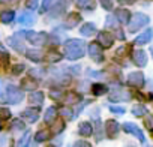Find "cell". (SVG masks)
I'll return each instance as SVG.
<instances>
[{"label":"cell","instance_id":"9","mask_svg":"<svg viewBox=\"0 0 153 147\" xmlns=\"http://www.w3.org/2000/svg\"><path fill=\"white\" fill-rule=\"evenodd\" d=\"M39 117V110L38 108H27L26 111L21 113V119L30 122V123H35Z\"/></svg>","mask_w":153,"mask_h":147},{"label":"cell","instance_id":"12","mask_svg":"<svg viewBox=\"0 0 153 147\" xmlns=\"http://www.w3.org/2000/svg\"><path fill=\"white\" fill-rule=\"evenodd\" d=\"M134 62H135L138 66H144V65H146L147 56H146L144 50H135V51H134Z\"/></svg>","mask_w":153,"mask_h":147},{"label":"cell","instance_id":"4","mask_svg":"<svg viewBox=\"0 0 153 147\" xmlns=\"http://www.w3.org/2000/svg\"><path fill=\"white\" fill-rule=\"evenodd\" d=\"M27 41L32 42L33 45H44L47 42V35L44 32H26Z\"/></svg>","mask_w":153,"mask_h":147},{"label":"cell","instance_id":"17","mask_svg":"<svg viewBox=\"0 0 153 147\" xmlns=\"http://www.w3.org/2000/svg\"><path fill=\"white\" fill-rule=\"evenodd\" d=\"M114 17L119 18L120 23H123V24H128V21H129V18H131V15H129V12H128L126 9H117V12H116Z\"/></svg>","mask_w":153,"mask_h":147},{"label":"cell","instance_id":"10","mask_svg":"<svg viewBox=\"0 0 153 147\" xmlns=\"http://www.w3.org/2000/svg\"><path fill=\"white\" fill-rule=\"evenodd\" d=\"M9 45L12 47V48H15L17 51H24L26 48H24V45H23V39H21V33H17V35H14L12 38H9Z\"/></svg>","mask_w":153,"mask_h":147},{"label":"cell","instance_id":"16","mask_svg":"<svg viewBox=\"0 0 153 147\" xmlns=\"http://www.w3.org/2000/svg\"><path fill=\"white\" fill-rule=\"evenodd\" d=\"M95 30H96L95 24H92V23H87V24L81 26V29H80V33H81L83 36H92V35L95 33Z\"/></svg>","mask_w":153,"mask_h":147},{"label":"cell","instance_id":"5","mask_svg":"<svg viewBox=\"0 0 153 147\" xmlns=\"http://www.w3.org/2000/svg\"><path fill=\"white\" fill-rule=\"evenodd\" d=\"M123 129H125V132H128V134H132L134 137H137L141 143H144L146 141V138H144V134H143V131L135 125V123H129V122H126V123H123Z\"/></svg>","mask_w":153,"mask_h":147},{"label":"cell","instance_id":"19","mask_svg":"<svg viewBox=\"0 0 153 147\" xmlns=\"http://www.w3.org/2000/svg\"><path fill=\"white\" fill-rule=\"evenodd\" d=\"M80 134L84 135V137L92 135V134H93V128H92V125H90L89 122H83V123L80 125Z\"/></svg>","mask_w":153,"mask_h":147},{"label":"cell","instance_id":"43","mask_svg":"<svg viewBox=\"0 0 153 147\" xmlns=\"http://www.w3.org/2000/svg\"><path fill=\"white\" fill-rule=\"evenodd\" d=\"M146 126H147L149 131H152V117H147L146 119Z\"/></svg>","mask_w":153,"mask_h":147},{"label":"cell","instance_id":"39","mask_svg":"<svg viewBox=\"0 0 153 147\" xmlns=\"http://www.w3.org/2000/svg\"><path fill=\"white\" fill-rule=\"evenodd\" d=\"M23 71H24V66H23V65H17V66H14V68H12V72L15 74V75H18V74H20V72H23Z\"/></svg>","mask_w":153,"mask_h":147},{"label":"cell","instance_id":"47","mask_svg":"<svg viewBox=\"0 0 153 147\" xmlns=\"http://www.w3.org/2000/svg\"><path fill=\"white\" fill-rule=\"evenodd\" d=\"M0 129H2V122H0Z\"/></svg>","mask_w":153,"mask_h":147},{"label":"cell","instance_id":"14","mask_svg":"<svg viewBox=\"0 0 153 147\" xmlns=\"http://www.w3.org/2000/svg\"><path fill=\"white\" fill-rule=\"evenodd\" d=\"M56 117H57V110L54 108V107H50L47 111H45V116H44V120H45V123H48V125H51L54 120H56Z\"/></svg>","mask_w":153,"mask_h":147},{"label":"cell","instance_id":"2","mask_svg":"<svg viewBox=\"0 0 153 147\" xmlns=\"http://www.w3.org/2000/svg\"><path fill=\"white\" fill-rule=\"evenodd\" d=\"M23 98H24V95H23V92L17 86H8L6 96L5 98H0V101L8 102V104H20L23 101Z\"/></svg>","mask_w":153,"mask_h":147},{"label":"cell","instance_id":"29","mask_svg":"<svg viewBox=\"0 0 153 147\" xmlns=\"http://www.w3.org/2000/svg\"><path fill=\"white\" fill-rule=\"evenodd\" d=\"M92 92H93V95H96V96H101L102 93H105V92H107V87H105L104 84H93V87H92Z\"/></svg>","mask_w":153,"mask_h":147},{"label":"cell","instance_id":"15","mask_svg":"<svg viewBox=\"0 0 153 147\" xmlns=\"http://www.w3.org/2000/svg\"><path fill=\"white\" fill-rule=\"evenodd\" d=\"M26 56H27L30 60H33V62H41L42 57H44V54H42L41 50H27V51H26Z\"/></svg>","mask_w":153,"mask_h":147},{"label":"cell","instance_id":"8","mask_svg":"<svg viewBox=\"0 0 153 147\" xmlns=\"http://www.w3.org/2000/svg\"><path fill=\"white\" fill-rule=\"evenodd\" d=\"M143 83H144V77H143L141 72H132V74H129V77H128V84L129 86L141 87Z\"/></svg>","mask_w":153,"mask_h":147},{"label":"cell","instance_id":"34","mask_svg":"<svg viewBox=\"0 0 153 147\" xmlns=\"http://www.w3.org/2000/svg\"><path fill=\"white\" fill-rule=\"evenodd\" d=\"M78 101H80V96L75 95V93H69L66 96V102L68 104H75V102H78Z\"/></svg>","mask_w":153,"mask_h":147},{"label":"cell","instance_id":"7","mask_svg":"<svg viewBox=\"0 0 153 147\" xmlns=\"http://www.w3.org/2000/svg\"><path fill=\"white\" fill-rule=\"evenodd\" d=\"M119 123L116 120H107L105 122V132L108 135V138H116L119 134Z\"/></svg>","mask_w":153,"mask_h":147},{"label":"cell","instance_id":"41","mask_svg":"<svg viewBox=\"0 0 153 147\" xmlns=\"http://www.w3.org/2000/svg\"><path fill=\"white\" fill-rule=\"evenodd\" d=\"M27 6H29L30 9H35V8L38 6V0H29V3H27Z\"/></svg>","mask_w":153,"mask_h":147},{"label":"cell","instance_id":"27","mask_svg":"<svg viewBox=\"0 0 153 147\" xmlns=\"http://www.w3.org/2000/svg\"><path fill=\"white\" fill-rule=\"evenodd\" d=\"M132 114L137 116V117H141V116L147 114V108H146L144 105H135V107L132 108Z\"/></svg>","mask_w":153,"mask_h":147},{"label":"cell","instance_id":"44","mask_svg":"<svg viewBox=\"0 0 153 147\" xmlns=\"http://www.w3.org/2000/svg\"><path fill=\"white\" fill-rule=\"evenodd\" d=\"M120 2H122V3H134L135 0H120Z\"/></svg>","mask_w":153,"mask_h":147},{"label":"cell","instance_id":"18","mask_svg":"<svg viewBox=\"0 0 153 147\" xmlns=\"http://www.w3.org/2000/svg\"><path fill=\"white\" fill-rule=\"evenodd\" d=\"M44 57H45V60H47V62H53V63H54V62H59V60L62 59V54H60V53H57L56 50H50Z\"/></svg>","mask_w":153,"mask_h":147},{"label":"cell","instance_id":"40","mask_svg":"<svg viewBox=\"0 0 153 147\" xmlns=\"http://www.w3.org/2000/svg\"><path fill=\"white\" fill-rule=\"evenodd\" d=\"M101 3H102V6L105 8V9H111L113 8V3H111V0H101Z\"/></svg>","mask_w":153,"mask_h":147},{"label":"cell","instance_id":"30","mask_svg":"<svg viewBox=\"0 0 153 147\" xmlns=\"http://www.w3.org/2000/svg\"><path fill=\"white\" fill-rule=\"evenodd\" d=\"M29 140H30V132H29V131H26V132H24V135H23V138L18 141L17 147H27V146H29Z\"/></svg>","mask_w":153,"mask_h":147},{"label":"cell","instance_id":"21","mask_svg":"<svg viewBox=\"0 0 153 147\" xmlns=\"http://www.w3.org/2000/svg\"><path fill=\"white\" fill-rule=\"evenodd\" d=\"M30 102L33 104V105H41L42 102H44V93L42 92H35V93H32L30 95Z\"/></svg>","mask_w":153,"mask_h":147},{"label":"cell","instance_id":"3","mask_svg":"<svg viewBox=\"0 0 153 147\" xmlns=\"http://www.w3.org/2000/svg\"><path fill=\"white\" fill-rule=\"evenodd\" d=\"M128 24H129V32L134 33L138 29H141L143 26H147L149 24V17L146 14H134V17L129 18Z\"/></svg>","mask_w":153,"mask_h":147},{"label":"cell","instance_id":"45","mask_svg":"<svg viewBox=\"0 0 153 147\" xmlns=\"http://www.w3.org/2000/svg\"><path fill=\"white\" fill-rule=\"evenodd\" d=\"M0 2H3V3H6V2H9V0H0Z\"/></svg>","mask_w":153,"mask_h":147},{"label":"cell","instance_id":"28","mask_svg":"<svg viewBox=\"0 0 153 147\" xmlns=\"http://www.w3.org/2000/svg\"><path fill=\"white\" fill-rule=\"evenodd\" d=\"M11 129L12 131H24V122L21 119H15L11 123Z\"/></svg>","mask_w":153,"mask_h":147},{"label":"cell","instance_id":"24","mask_svg":"<svg viewBox=\"0 0 153 147\" xmlns=\"http://www.w3.org/2000/svg\"><path fill=\"white\" fill-rule=\"evenodd\" d=\"M80 21H81V17L78 14H69V18H68L66 24H68V27H75Z\"/></svg>","mask_w":153,"mask_h":147},{"label":"cell","instance_id":"11","mask_svg":"<svg viewBox=\"0 0 153 147\" xmlns=\"http://www.w3.org/2000/svg\"><path fill=\"white\" fill-rule=\"evenodd\" d=\"M98 41H99V44H101L104 48H110V47L113 45V42H114L113 36H111L110 33H105V32L99 33V38H98Z\"/></svg>","mask_w":153,"mask_h":147},{"label":"cell","instance_id":"23","mask_svg":"<svg viewBox=\"0 0 153 147\" xmlns=\"http://www.w3.org/2000/svg\"><path fill=\"white\" fill-rule=\"evenodd\" d=\"M150 36H152V30L147 29L143 35H140V36L135 39V42H137V44H141V45H143V44H147V42L150 41Z\"/></svg>","mask_w":153,"mask_h":147},{"label":"cell","instance_id":"26","mask_svg":"<svg viewBox=\"0 0 153 147\" xmlns=\"http://www.w3.org/2000/svg\"><path fill=\"white\" fill-rule=\"evenodd\" d=\"M105 26L110 27V29H117L119 27V21H117V18L114 15H108L107 20H105Z\"/></svg>","mask_w":153,"mask_h":147},{"label":"cell","instance_id":"38","mask_svg":"<svg viewBox=\"0 0 153 147\" xmlns=\"http://www.w3.org/2000/svg\"><path fill=\"white\" fill-rule=\"evenodd\" d=\"M74 147H92V146H90V143H87V141H76V143L74 144Z\"/></svg>","mask_w":153,"mask_h":147},{"label":"cell","instance_id":"13","mask_svg":"<svg viewBox=\"0 0 153 147\" xmlns=\"http://www.w3.org/2000/svg\"><path fill=\"white\" fill-rule=\"evenodd\" d=\"M110 99L111 101H129L131 99V93H128L126 90H119V92H114Z\"/></svg>","mask_w":153,"mask_h":147},{"label":"cell","instance_id":"46","mask_svg":"<svg viewBox=\"0 0 153 147\" xmlns=\"http://www.w3.org/2000/svg\"><path fill=\"white\" fill-rule=\"evenodd\" d=\"M0 95H2V87H0Z\"/></svg>","mask_w":153,"mask_h":147},{"label":"cell","instance_id":"22","mask_svg":"<svg viewBox=\"0 0 153 147\" xmlns=\"http://www.w3.org/2000/svg\"><path fill=\"white\" fill-rule=\"evenodd\" d=\"M76 6L81 9H93L95 8V2L93 0H76Z\"/></svg>","mask_w":153,"mask_h":147},{"label":"cell","instance_id":"42","mask_svg":"<svg viewBox=\"0 0 153 147\" xmlns=\"http://www.w3.org/2000/svg\"><path fill=\"white\" fill-rule=\"evenodd\" d=\"M50 95H51V96H53L54 99H59L62 93H60V92H56V90H51V92H50Z\"/></svg>","mask_w":153,"mask_h":147},{"label":"cell","instance_id":"31","mask_svg":"<svg viewBox=\"0 0 153 147\" xmlns=\"http://www.w3.org/2000/svg\"><path fill=\"white\" fill-rule=\"evenodd\" d=\"M2 23H5V24H8V23H11L12 20H14V12L12 11H6V12H3L2 14Z\"/></svg>","mask_w":153,"mask_h":147},{"label":"cell","instance_id":"33","mask_svg":"<svg viewBox=\"0 0 153 147\" xmlns=\"http://www.w3.org/2000/svg\"><path fill=\"white\" fill-rule=\"evenodd\" d=\"M11 117L9 108H0V120H8Z\"/></svg>","mask_w":153,"mask_h":147},{"label":"cell","instance_id":"32","mask_svg":"<svg viewBox=\"0 0 153 147\" xmlns=\"http://www.w3.org/2000/svg\"><path fill=\"white\" fill-rule=\"evenodd\" d=\"M23 89H26V90H33L35 89V86H36V83L35 81H32L30 78H26V80H23Z\"/></svg>","mask_w":153,"mask_h":147},{"label":"cell","instance_id":"48","mask_svg":"<svg viewBox=\"0 0 153 147\" xmlns=\"http://www.w3.org/2000/svg\"><path fill=\"white\" fill-rule=\"evenodd\" d=\"M48 147H54V146H48Z\"/></svg>","mask_w":153,"mask_h":147},{"label":"cell","instance_id":"25","mask_svg":"<svg viewBox=\"0 0 153 147\" xmlns=\"http://www.w3.org/2000/svg\"><path fill=\"white\" fill-rule=\"evenodd\" d=\"M48 138H50V132L48 131H39V132L35 134V141L36 143H44Z\"/></svg>","mask_w":153,"mask_h":147},{"label":"cell","instance_id":"36","mask_svg":"<svg viewBox=\"0 0 153 147\" xmlns=\"http://www.w3.org/2000/svg\"><path fill=\"white\" fill-rule=\"evenodd\" d=\"M110 111H111V113H117V114H123V113H125V108H122V107H114V105H111V107H110Z\"/></svg>","mask_w":153,"mask_h":147},{"label":"cell","instance_id":"6","mask_svg":"<svg viewBox=\"0 0 153 147\" xmlns=\"http://www.w3.org/2000/svg\"><path fill=\"white\" fill-rule=\"evenodd\" d=\"M89 54H90V57H92L95 62H98V63L104 60L102 48H101L98 44H90V45H89Z\"/></svg>","mask_w":153,"mask_h":147},{"label":"cell","instance_id":"37","mask_svg":"<svg viewBox=\"0 0 153 147\" xmlns=\"http://www.w3.org/2000/svg\"><path fill=\"white\" fill-rule=\"evenodd\" d=\"M51 5H53V0H44V2H42V8H41V11H47Z\"/></svg>","mask_w":153,"mask_h":147},{"label":"cell","instance_id":"1","mask_svg":"<svg viewBox=\"0 0 153 147\" xmlns=\"http://www.w3.org/2000/svg\"><path fill=\"white\" fill-rule=\"evenodd\" d=\"M65 54L71 60L81 59L84 56V44L80 39H71L65 44Z\"/></svg>","mask_w":153,"mask_h":147},{"label":"cell","instance_id":"20","mask_svg":"<svg viewBox=\"0 0 153 147\" xmlns=\"http://www.w3.org/2000/svg\"><path fill=\"white\" fill-rule=\"evenodd\" d=\"M33 21H35V17H33V14H30V12H24V14H21V17H20V24L30 26V24H33Z\"/></svg>","mask_w":153,"mask_h":147},{"label":"cell","instance_id":"35","mask_svg":"<svg viewBox=\"0 0 153 147\" xmlns=\"http://www.w3.org/2000/svg\"><path fill=\"white\" fill-rule=\"evenodd\" d=\"M59 114L63 116L65 119H72V117H74V114H72V111H71L69 108H62V110L59 111Z\"/></svg>","mask_w":153,"mask_h":147}]
</instances>
